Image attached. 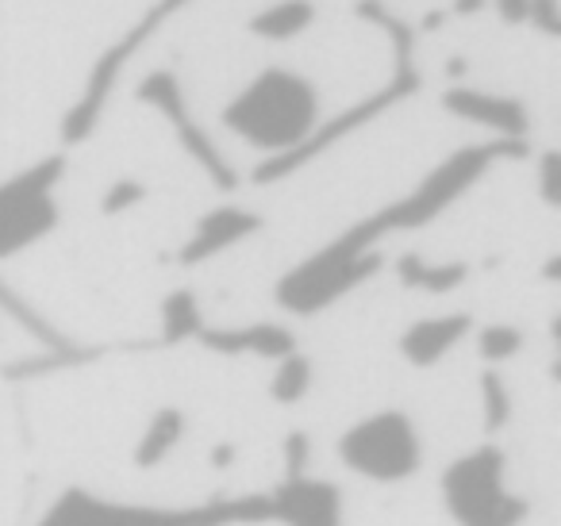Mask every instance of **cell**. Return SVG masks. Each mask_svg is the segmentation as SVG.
Here are the masks:
<instances>
[{
    "instance_id": "6da1fadb",
    "label": "cell",
    "mask_w": 561,
    "mask_h": 526,
    "mask_svg": "<svg viewBox=\"0 0 561 526\" xmlns=\"http://www.w3.org/2000/svg\"><path fill=\"white\" fill-rule=\"evenodd\" d=\"M527 155H530V147L523 139H492V142H481V147L454 150L438 170H431L427 178H423V185L415 188V193L400 196L389 208L358 219L351 231H343L335 242H328L320 254L300 262L289 277H280L277 304L297 311V316H312V311L331 308L339 296L358 288L362 281L381 270V254H374L377 239H385L389 231H408V227L431 224V219L443 216L473 181H481V173L489 170L492 162L527 158Z\"/></svg>"
},
{
    "instance_id": "7a4b0ae2",
    "label": "cell",
    "mask_w": 561,
    "mask_h": 526,
    "mask_svg": "<svg viewBox=\"0 0 561 526\" xmlns=\"http://www.w3.org/2000/svg\"><path fill=\"white\" fill-rule=\"evenodd\" d=\"M224 124L257 150L289 155L320 124V93L300 73L270 66L227 104Z\"/></svg>"
},
{
    "instance_id": "3957f363",
    "label": "cell",
    "mask_w": 561,
    "mask_h": 526,
    "mask_svg": "<svg viewBox=\"0 0 561 526\" xmlns=\"http://www.w3.org/2000/svg\"><path fill=\"white\" fill-rule=\"evenodd\" d=\"M358 16L369 20V24H377L381 32H389L392 39V55H397V70H392V81L381 89V93L366 96L362 104H354L351 112H343V116H335L331 124L316 127L312 135H308L305 142H300L297 150H289V155H277L270 158V162L254 165V173L250 178L257 181V185H265V181H280L285 173L300 170L305 162H312L316 155H323L328 147H335L339 139H346L351 132H358L362 124H369V119L377 116V112H385L389 104L397 101H408L412 93H420V70H415V58H412V47H415V32L404 24L400 16H392L389 9H385L381 0H362L358 4Z\"/></svg>"
},
{
    "instance_id": "277c9868",
    "label": "cell",
    "mask_w": 561,
    "mask_h": 526,
    "mask_svg": "<svg viewBox=\"0 0 561 526\" xmlns=\"http://www.w3.org/2000/svg\"><path fill=\"white\" fill-rule=\"evenodd\" d=\"M443 500L458 526H519L527 503L504 488V454L481 446L458 457L443 477Z\"/></svg>"
},
{
    "instance_id": "5b68a950",
    "label": "cell",
    "mask_w": 561,
    "mask_h": 526,
    "mask_svg": "<svg viewBox=\"0 0 561 526\" xmlns=\"http://www.w3.org/2000/svg\"><path fill=\"white\" fill-rule=\"evenodd\" d=\"M66 173V158L50 155L32 170L0 185V258H12L58 227L55 185Z\"/></svg>"
},
{
    "instance_id": "8992f818",
    "label": "cell",
    "mask_w": 561,
    "mask_h": 526,
    "mask_svg": "<svg viewBox=\"0 0 561 526\" xmlns=\"http://www.w3.org/2000/svg\"><path fill=\"white\" fill-rule=\"evenodd\" d=\"M339 454L354 472L369 480H404L420 469V438L415 426L400 411H377V415L354 423L339 438Z\"/></svg>"
},
{
    "instance_id": "52a82bcc",
    "label": "cell",
    "mask_w": 561,
    "mask_h": 526,
    "mask_svg": "<svg viewBox=\"0 0 561 526\" xmlns=\"http://www.w3.org/2000/svg\"><path fill=\"white\" fill-rule=\"evenodd\" d=\"M181 4H188V0H158L154 9L139 20V27H131V32H127L116 47L104 50V55L96 58L93 73H89L85 96H81V101L73 104V108L66 112V119H62V142H70V147H73V142L89 139V132H93L96 119H101V108H104V101H108L112 89H116V78H119V70L127 66V58H131L135 50H139L142 43L158 32V27H162L165 20L181 9Z\"/></svg>"
},
{
    "instance_id": "ba28073f",
    "label": "cell",
    "mask_w": 561,
    "mask_h": 526,
    "mask_svg": "<svg viewBox=\"0 0 561 526\" xmlns=\"http://www.w3.org/2000/svg\"><path fill=\"white\" fill-rule=\"evenodd\" d=\"M139 101L150 104V108H158L165 119H170L173 127H178V139L181 147L193 155V162L204 165V173H208L211 181H216L224 193H231L234 185H239V178H234V170L224 162V155H219L216 147H211V139L201 132V124L196 119H188V108H185V96H181V81L178 73L170 70H154L142 78L139 85Z\"/></svg>"
},
{
    "instance_id": "9c48e42d",
    "label": "cell",
    "mask_w": 561,
    "mask_h": 526,
    "mask_svg": "<svg viewBox=\"0 0 561 526\" xmlns=\"http://www.w3.org/2000/svg\"><path fill=\"white\" fill-rule=\"evenodd\" d=\"M43 526H193V511H154L104 503L85 492H66L47 511Z\"/></svg>"
},
{
    "instance_id": "30bf717a",
    "label": "cell",
    "mask_w": 561,
    "mask_h": 526,
    "mask_svg": "<svg viewBox=\"0 0 561 526\" xmlns=\"http://www.w3.org/2000/svg\"><path fill=\"white\" fill-rule=\"evenodd\" d=\"M273 518H280L285 526H339V492L328 480H308V477H289L277 492L270 495Z\"/></svg>"
},
{
    "instance_id": "8fae6325",
    "label": "cell",
    "mask_w": 561,
    "mask_h": 526,
    "mask_svg": "<svg viewBox=\"0 0 561 526\" xmlns=\"http://www.w3.org/2000/svg\"><path fill=\"white\" fill-rule=\"evenodd\" d=\"M443 108L461 119L492 127L500 139H523L530 127L527 108H523L515 96H489V93H477V89H450V93L443 96Z\"/></svg>"
},
{
    "instance_id": "7c38bea8",
    "label": "cell",
    "mask_w": 561,
    "mask_h": 526,
    "mask_svg": "<svg viewBox=\"0 0 561 526\" xmlns=\"http://www.w3.org/2000/svg\"><path fill=\"white\" fill-rule=\"evenodd\" d=\"M262 227V216L254 211H242V208H216L196 224V235L181 247V265H196V262H208L211 254L219 250L234 247L239 239L254 235Z\"/></svg>"
},
{
    "instance_id": "4fadbf2b",
    "label": "cell",
    "mask_w": 561,
    "mask_h": 526,
    "mask_svg": "<svg viewBox=\"0 0 561 526\" xmlns=\"http://www.w3.org/2000/svg\"><path fill=\"white\" fill-rule=\"evenodd\" d=\"M196 339L208 350H216V354H257V357H273V362H280V357H289L297 350L293 334L277 323H254V327H239V331H208L204 327Z\"/></svg>"
},
{
    "instance_id": "5bb4252c",
    "label": "cell",
    "mask_w": 561,
    "mask_h": 526,
    "mask_svg": "<svg viewBox=\"0 0 561 526\" xmlns=\"http://www.w3.org/2000/svg\"><path fill=\"white\" fill-rule=\"evenodd\" d=\"M473 319L469 316H438V319H420L415 327H408L400 339V354L412 365H435L443 354H450L461 339L469 334Z\"/></svg>"
},
{
    "instance_id": "9a60e30c",
    "label": "cell",
    "mask_w": 561,
    "mask_h": 526,
    "mask_svg": "<svg viewBox=\"0 0 561 526\" xmlns=\"http://www.w3.org/2000/svg\"><path fill=\"white\" fill-rule=\"evenodd\" d=\"M312 20H316L312 0H280V4L265 9L262 16L250 20V32L262 35V39H270V43H285V39H293V35L305 32Z\"/></svg>"
},
{
    "instance_id": "2e32d148",
    "label": "cell",
    "mask_w": 561,
    "mask_h": 526,
    "mask_svg": "<svg viewBox=\"0 0 561 526\" xmlns=\"http://www.w3.org/2000/svg\"><path fill=\"white\" fill-rule=\"evenodd\" d=\"M181 431H185V415H181L178 408H162L154 419H150L139 449H135V465L150 469V465L165 461V457H170V449L181 442Z\"/></svg>"
},
{
    "instance_id": "e0dca14e",
    "label": "cell",
    "mask_w": 561,
    "mask_h": 526,
    "mask_svg": "<svg viewBox=\"0 0 561 526\" xmlns=\"http://www.w3.org/2000/svg\"><path fill=\"white\" fill-rule=\"evenodd\" d=\"M400 270V281H404L408 288H427V293H450V288H458L461 281H466V265H427L420 254H404L397 262Z\"/></svg>"
},
{
    "instance_id": "ac0fdd59",
    "label": "cell",
    "mask_w": 561,
    "mask_h": 526,
    "mask_svg": "<svg viewBox=\"0 0 561 526\" xmlns=\"http://www.w3.org/2000/svg\"><path fill=\"white\" fill-rule=\"evenodd\" d=\"M204 331L201 308H196V296L188 288H178L162 300V339L165 342H185L196 339Z\"/></svg>"
},
{
    "instance_id": "d6986e66",
    "label": "cell",
    "mask_w": 561,
    "mask_h": 526,
    "mask_svg": "<svg viewBox=\"0 0 561 526\" xmlns=\"http://www.w3.org/2000/svg\"><path fill=\"white\" fill-rule=\"evenodd\" d=\"M308 385H312V365H308L305 354H297V350H293L289 357H280V362H277V373H273L270 392H273V400H277V403H297L300 396L308 392Z\"/></svg>"
},
{
    "instance_id": "ffe728a7",
    "label": "cell",
    "mask_w": 561,
    "mask_h": 526,
    "mask_svg": "<svg viewBox=\"0 0 561 526\" xmlns=\"http://www.w3.org/2000/svg\"><path fill=\"white\" fill-rule=\"evenodd\" d=\"M477 346H481V357H484V362H507V357H512V354H519L523 334L515 331V327H500V323H492V327H484V331H481V339H477Z\"/></svg>"
},
{
    "instance_id": "44dd1931",
    "label": "cell",
    "mask_w": 561,
    "mask_h": 526,
    "mask_svg": "<svg viewBox=\"0 0 561 526\" xmlns=\"http://www.w3.org/2000/svg\"><path fill=\"white\" fill-rule=\"evenodd\" d=\"M481 388H484V423H489V431H500L507 423V415H512V400H507L504 380H500V373L489 369L481 377Z\"/></svg>"
},
{
    "instance_id": "7402d4cb",
    "label": "cell",
    "mask_w": 561,
    "mask_h": 526,
    "mask_svg": "<svg viewBox=\"0 0 561 526\" xmlns=\"http://www.w3.org/2000/svg\"><path fill=\"white\" fill-rule=\"evenodd\" d=\"M142 196H147V188H142L139 181L124 178V181H116V185H112L108 193L101 196V211H104V216H119V211H124V208H131V204H139Z\"/></svg>"
},
{
    "instance_id": "603a6c76",
    "label": "cell",
    "mask_w": 561,
    "mask_h": 526,
    "mask_svg": "<svg viewBox=\"0 0 561 526\" xmlns=\"http://www.w3.org/2000/svg\"><path fill=\"white\" fill-rule=\"evenodd\" d=\"M527 20L546 35H561L558 20V0H527Z\"/></svg>"
},
{
    "instance_id": "cb8c5ba5",
    "label": "cell",
    "mask_w": 561,
    "mask_h": 526,
    "mask_svg": "<svg viewBox=\"0 0 561 526\" xmlns=\"http://www.w3.org/2000/svg\"><path fill=\"white\" fill-rule=\"evenodd\" d=\"M538 165H542V196H546V204H558L561 201V181H558L561 158H558V150H546Z\"/></svg>"
},
{
    "instance_id": "d4e9b609",
    "label": "cell",
    "mask_w": 561,
    "mask_h": 526,
    "mask_svg": "<svg viewBox=\"0 0 561 526\" xmlns=\"http://www.w3.org/2000/svg\"><path fill=\"white\" fill-rule=\"evenodd\" d=\"M285 454H289V461H293L289 477H305V457H308V438H305V434H293V438L285 442Z\"/></svg>"
},
{
    "instance_id": "484cf974",
    "label": "cell",
    "mask_w": 561,
    "mask_h": 526,
    "mask_svg": "<svg viewBox=\"0 0 561 526\" xmlns=\"http://www.w3.org/2000/svg\"><path fill=\"white\" fill-rule=\"evenodd\" d=\"M496 9L507 24H523L527 20V0H496Z\"/></svg>"
},
{
    "instance_id": "4316f807",
    "label": "cell",
    "mask_w": 561,
    "mask_h": 526,
    "mask_svg": "<svg viewBox=\"0 0 561 526\" xmlns=\"http://www.w3.org/2000/svg\"><path fill=\"white\" fill-rule=\"evenodd\" d=\"M211 465H216V469H219V465H231V446H216V449H211Z\"/></svg>"
},
{
    "instance_id": "83f0119b",
    "label": "cell",
    "mask_w": 561,
    "mask_h": 526,
    "mask_svg": "<svg viewBox=\"0 0 561 526\" xmlns=\"http://www.w3.org/2000/svg\"><path fill=\"white\" fill-rule=\"evenodd\" d=\"M484 0H454V12H461V16H469V12L481 9Z\"/></svg>"
},
{
    "instance_id": "f1b7e54d",
    "label": "cell",
    "mask_w": 561,
    "mask_h": 526,
    "mask_svg": "<svg viewBox=\"0 0 561 526\" xmlns=\"http://www.w3.org/2000/svg\"><path fill=\"white\" fill-rule=\"evenodd\" d=\"M443 12H431V16L427 20H423V27H427V32H435V27H443Z\"/></svg>"
},
{
    "instance_id": "f546056e",
    "label": "cell",
    "mask_w": 561,
    "mask_h": 526,
    "mask_svg": "<svg viewBox=\"0 0 561 526\" xmlns=\"http://www.w3.org/2000/svg\"><path fill=\"white\" fill-rule=\"evenodd\" d=\"M450 73H454V78H461V73H466V62H461V58H454V62H450Z\"/></svg>"
}]
</instances>
